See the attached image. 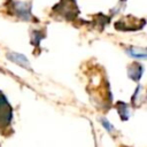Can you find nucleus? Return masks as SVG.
I'll list each match as a JSON object with an SVG mask.
<instances>
[{
    "label": "nucleus",
    "mask_w": 147,
    "mask_h": 147,
    "mask_svg": "<svg viewBox=\"0 0 147 147\" xmlns=\"http://www.w3.org/2000/svg\"><path fill=\"white\" fill-rule=\"evenodd\" d=\"M127 53L133 56V57H140V59H145L146 57V52L145 49H137V48H130L127 49Z\"/></svg>",
    "instance_id": "obj_3"
},
{
    "label": "nucleus",
    "mask_w": 147,
    "mask_h": 147,
    "mask_svg": "<svg viewBox=\"0 0 147 147\" xmlns=\"http://www.w3.org/2000/svg\"><path fill=\"white\" fill-rule=\"evenodd\" d=\"M102 123H103V125L107 127V130H108V131H111V130H113V126H111V125H110V124H109L105 118L102 119Z\"/></svg>",
    "instance_id": "obj_4"
},
{
    "label": "nucleus",
    "mask_w": 147,
    "mask_h": 147,
    "mask_svg": "<svg viewBox=\"0 0 147 147\" xmlns=\"http://www.w3.org/2000/svg\"><path fill=\"white\" fill-rule=\"evenodd\" d=\"M14 7L17 13V16H20L22 20H25V21L30 20V17H31V5L30 3L16 1Z\"/></svg>",
    "instance_id": "obj_1"
},
{
    "label": "nucleus",
    "mask_w": 147,
    "mask_h": 147,
    "mask_svg": "<svg viewBox=\"0 0 147 147\" xmlns=\"http://www.w3.org/2000/svg\"><path fill=\"white\" fill-rule=\"evenodd\" d=\"M7 59L10 60V61H13V62H15V63H17L18 65H21V67H23V68H25V69H31V68H30V62H29V60H28L23 54H18V53H15V52H10V53L7 54Z\"/></svg>",
    "instance_id": "obj_2"
}]
</instances>
